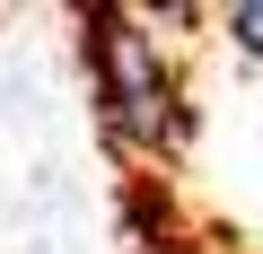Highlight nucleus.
Segmentation results:
<instances>
[{
	"label": "nucleus",
	"instance_id": "f257e3e1",
	"mask_svg": "<svg viewBox=\"0 0 263 254\" xmlns=\"http://www.w3.org/2000/svg\"><path fill=\"white\" fill-rule=\"evenodd\" d=\"M88 70H97V105H105V132L123 149H176L184 141V105H176V79L158 62V35L149 18H132V9H97L88 18Z\"/></svg>",
	"mask_w": 263,
	"mask_h": 254
},
{
	"label": "nucleus",
	"instance_id": "f03ea898",
	"mask_svg": "<svg viewBox=\"0 0 263 254\" xmlns=\"http://www.w3.org/2000/svg\"><path fill=\"white\" fill-rule=\"evenodd\" d=\"M228 35L246 53H263V0H237V9H228Z\"/></svg>",
	"mask_w": 263,
	"mask_h": 254
}]
</instances>
